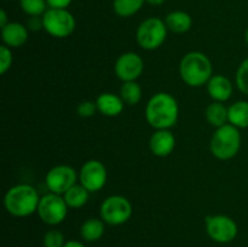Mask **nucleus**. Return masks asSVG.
<instances>
[{"label":"nucleus","mask_w":248,"mask_h":247,"mask_svg":"<svg viewBox=\"0 0 248 247\" xmlns=\"http://www.w3.org/2000/svg\"><path fill=\"white\" fill-rule=\"evenodd\" d=\"M178 115V102L167 92L155 93L145 107V119L155 130H170L177 124Z\"/></svg>","instance_id":"f257e3e1"},{"label":"nucleus","mask_w":248,"mask_h":247,"mask_svg":"<svg viewBox=\"0 0 248 247\" xmlns=\"http://www.w3.org/2000/svg\"><path fill=\"white\" fill-rule=\"evenodd\" d=\"M40 198L31 184H17L10 188L4 196V206L14 217L24 218L38 211Z\"/></svg>","instance_id":"f03ea898"},{"label":"nucleus","mask_w":248,"mask_h":247,"mask_svg":"<svg viewBox=\"0 0 248 247\" xmlns=\"http://www.w3.org/2000/svg\"><path fill=\"white\" fill-rule=\"evenodd\" d=\"M213 67L210 58L202 52H188L179 63V75L190 87H200L212 77Z\"/></svg>","instance_id":"7ed1b4c3"},{"label":"nucleus","mask_w":248,"mask_h":247,"mask_svg":"<svg viewBox=\"0 0 248 247\" xmlns=\"http://www.w3.org/2000/svg\"><path fill=\"white\" fill-rule=\"evenodd\" d=\"M241 148V133L232 124H225L216 130L210 142V149L213 156L219 160H230L239 153Z\"/></svg>","instance_id":"20e7f679"},{"label":"nucleus","mask_w":248,"mask_h":247,"mask_svg":"<svg viewBox=\"0 0 248 247\" xmlns=\"http://www.w3.org/2000/svg\"><path fill=\"white\" fill-rule=\"evenodd\" d=\"M167 31L169 29L165 21L159 17H149L138 26L136 31V40L138 45L144 50H156L166 40Z\"/></svg>","instance_id":"39448f33"},{"label":"nucleus","mask_w":248,"mask_h":247,"mask_svg":"<svg viewBox=\"0 0 248 247\" xmlns=\"http://www.w3.org/2000/svg\"><path fill=\"white\" fill-rule=\"evenodd\" d=\"M43 21L44 31L58 39L72 35L77 27L74 16L67 9H48L43 15Z\"/></svg>","instance_id":"423d86ee"},{"label":"nucleus","mask_w":248,"mask_h":247,"mask_svg":"<svg viewBox=\"0 0 248 247\" xmlns=\"http://www.w3.org/2000/svg\"><path fill=\"white\" fill-rule=\"evenodd\" d=\"M101 219L108 225L125 224L132 216V205L130 201L121 195H111L107 198L102 202L101 208Z\"/></svg>","instance_id":"0eeeda50"},{"label":"nucleus","mask_w":248,"mask_h":247,"mask_svg":"<svg viewBox=\"0 0 248 247\" xmlns=\"http://www.w3.org/2000/svg\"><path fill=\"white\" fill-rule=\"evenodd\" d=\"M68 205L62 195L48 193L40 198L38 211L39 218L47 225H58L65 219L68 215Z\"/></svg>","instance_id":"6e6552de"},{"label":"nucleus","mask_w":248,"mask_h":247,"mask_svg":"<svg viewBox=\"0 0 248 247\" xmlns=\"http://www.w3.org/2000/svg\"><path fill=\"white\" fill-rule=\"evenodd\" d=\"M206 232L210 239L218 244H229L237 236V224L224 215H211L205 218Z\"/></svg>","instance_id":"1a4fd4ad"},{"label":"nucleus","mask_w":248,"mask_h":247,"mask_svg":"<svg viewBox=\"0 0 248 247\" xmlns=\"http://www.w3.org/2000/svg\"><path fill=\"white\" fill-rule=\"evenodd\" d=\"M77 171L72 166L57 165L46 173L45 183L51 193L63 195L65 191L77 184Z\"/></svg>","instance_id":"9d476101"},{"label":"nucleus","mask_w":248,"mask_h":247,"mask_svg":"<svg viewBox=\"0 0 248 247\" xmlns=\"http://www.w3.org/2000/svg\"><path fill=\"white\" fill-rule=\"evenodd\" d=\"M108 172L106 166L98 160H89L81 166L79 172V181L90 193L98 191L106 185Z\"/></svg>","instance_id":"9b49d317"},{"label":"nucleus","mask_w":248,"mask_h":247,"mask_svg":"<svg viewBox=\"0 0 248 247\" xmlns=\"http://www.w3.org/2000/svg\"><path fill=\"white\" fill-rule=\"evenodd\" d=\"M144 63L142 57L136 52H125L116 60L114 70L123 82L136 81L142 75Z\"/></svg>","instance_id":"f8f14e48"},{"label":"nucleus","mask_w":248,"mask_h":247,"mask_svg":"<svg viewBox=\"0 0 248 247\" xmlns=\"http://www.w3.org/2000/svg\"><path fill=\"white\" fill-rule=\"evenodd\" d=\"M149 147L155 156H169L176 147V138L170 130H156L150 137Z\"/></svg>","instance_id":"ddd939ff"},{"label":"nucleus","mask_w":248,"mask_h":247,"mask_svg":"<svg viewBox=\"0 0 248 247\" xmlns=\"http://www.w3.org/2000/svg\"><path fill=\"white\" fill-rule=\"evenodd\" d=\"M1 40L10 48L21 47L28 40V28L18 22H9L1 28Z\"/></svg>","instance_id":"4468645a"},{"label":"nucleus","mask_w":248,"mask_h":247,"mask_svg":"<svg viewBox=\"0 0 248 247\" xmlns=\"http://www.w3.org/2000/svg\"><path fill=\"white\" fill-rule=\"evenodd\" d=\"M207 92L215 102H227L232 94V84L224 75H212L207 82Z\"/></svg>","instance_id":"2eb2a0df"},{"label":"nucleus","mask_w":248,"mask_h":247,"mask_svg":"<svg viewBox=\"0 0 248 247\" xmlns=\"http://www.w3.org/2000/svg\"><path fill=\"white\" fill-rule=\"evenodd\" d=\"M96 104L99 113L106 116H118L125 107L121 97L111 92H104L99 94L96 99Z\"/></svg>","instance_id":"dca6fc26"},{"label":"nucleus","mask_w":248,"mask_h":247,"mask_svg":"<svg viewBox=\"0 0 248 247\" xmlns=\"http://www.w3.org/2000/svg\"><path fill=\"white\" fill-rule=\"evenodd\" d=\"M165 23L169 31L176 34H184L190 31L193 26V18L186 11H172L165 18Z\"/></svg>","instance_id":"f3484780"},{"label":"nucleus","mask_w":248,"mask_h":247,"mask_svg":"<svg viewBox=\"0 0 248 247\" xmlns=\"http://www.w3.org/2000/svg\"><path fill=\"white\" fill-rule=\"evenodd\" d=\"M106 232V223L98 218H89L80 228V235L87 242L98 241Z\"/></svg>","instance_id":"a211bd4d"},{"label":"nucleus","mask_w":248,"mask_h":247,"mask_svg":"<svg viewBox=\"0 0 248 247\" xmlns=\"http://www.w3.org/2000/svg\"><path fill=\"white\" fill-rule=\"evenodd\" d=\"M229 124L237 128L248 127V102L237 101L228 108Z\"/></svg>","instance_id":"6ab92c4d"},{"label":"nucleus","mask_w":248,"mask_h":247,"mask_svg":"<svg viewBox=\"0 0 248 247\" xmlns=\"http://www.w3.org/2000/svg\"><path fill=\"white\" fill-rule=\"evenodd\" d=\"M89 194L90 191L84 185L75 184L69 190L65 191L62 196L69 208H81L89 201Z\"/></svg>","instance_id":"aec40b11"},{"label":"nucleus","mask_w":248,"mask_h":247,"mask_svg":"<svg viewBox=\"0 0 248 247\" xmlns=\"http://www.w3.org/2000/svg\"><path fill=\"white\" fill-rule=\"evenodd\" d=\"M206 119L211 126L220 127L229 123L228 118V108L222 102H213L206 108Z\"/></svg>","instance_id":"412c9836"},{"label":"nucleus","mask_w":248,"mask_h":247,"mask_svg":"<svg viewBox=\"0 0 248 247\" xmlns=\"http://www.w3.org/2000/svg\"><path fill=\"white\" fill-rule=\"evenodd\" d=\"M120 97L127 106H136L142 98V87L137 81L124 82L120 89Z\"/></svg>","instance_id":"4be33fe9"},{"label":"nucleus","mask_w":248,"mask_h":247,"mask_svg":"<svg viewBox=\"0 0 248 247\" xmlns=\"http://www.w3.org/2000/svg\"><path fill=\"white\" fill-rule=\"evenodd\" d=\"M145 0H113V10L118 16L131 17L137 14Z\"/></svg>","instance_id":"5701e85b"},{"label":"nucleus","mask_w":248,"mask_h":247,"mask_svg":"<svg viewBox=\"0 0 248 247\" xmlns=\"http://www.w3.org/2000/svg\"><path fill=\"white\" fill-rule=\"evenodd\" d=\"M19 5L28 16H43L47 11L46 0H19Z\"/></svg>","instance_id":"b1692460"},{"label":"nucleus","mask_w":248,"mask_h":247,"mask_svg":"<svg viewBox=\"0 0 248 247\" xmlns=\"http://www.w3.org/2000/svg\"><path fill=\"white\" fill-rule=\"evenodd\" d=\"M235 81L240 91L248 96V57L242 61V63L237 68Z\"/></svg>","instance_id":"393cba45"},{"label":"nucleus","mask_w":248,"mask_h":247,"mask_svg":"<svg viewBox=\"0 0 248 247\" xmlns=\"http://www.w3.org/2000/svg\"><path fill=\"white\" fill-rule=\"evenodd\" d=\"M44 247H63L67 241L64 240V235L60 230H48L44 235Z\"/></svg>","instance_id":"a878e982"},{"label":"nucleus","mask_w":248,"mask_h":247,"mask_svg":"<svg viewBox=\"0 0 248 247\" xmlns=\"http://www.w3.org/2000/svg\"><path fill=\"white\" fill-rule=\"evenodd\" d=\"M11 48L6 45L0 46V74H5L12 65Z\"/></svg>","instance_id":"bb28decb"},{"label":"nucleus","mask_w":248,"mask_h":247,"mask_svg":"<svg viewBox=\"0 0 248 247\" xmlns=\"http://www.w3.org/2000/svg\"><path fill=\"white\" fill-rule=\"evenodd\" d=\"M98 110L97 109L96 102L91 101H84L78 106L77 111L81 118H91L96 114V111Z\"/></svg>","instance_id":"cd10ccee"},{"label":"nucleus","mask_w":248,"mask_h":247,"mask_svg":"<svg viewBox=\"0 0 248 247\" xmlns=\"http://www.w3.org/2000/svg\"><path fill=\"white\" fill-rule=\"evenodd\" d=\"M27 28L33 31H38L40 29H44L43 16H29L28 22H27Z\"/></svg>","instance_id":"c85d7f7f"},{"label":"nucleus","mask_w":248,"mask_h":247,"mask_svg":"<svg viewBox=\"0 0 248 247\" xmlns=\"http://www.w3.org/2000/svg\"><path fill=\"white\" fill-rule=\"evenodd\" d=\"M73 0H46L50 9H67Z\"/></svg>","instance_id":"c756f323"},{"label":"nucleus","mask_w":248,"mask_h":247,"mask_svg":"<svg viewBox=\"0 0 248 247\" xmlns=\"http://www.w3.org/2000/svg\"><path fill=\"white\" fill-rule=\"evenodd\" d=\"M63 247H86V246H85L82 242L77 241V240H69V241L65 242Z\"/></svg>","instance_id":"7c9ffc66"},{"label":"nucleus","mask_w":248,"mask_h":247,"mask_svg":"<svg viewBox=\"0 0 248 247\" xmlns=\"http://www.w3.org/2000/svg\"><path fill=\"white\" fill-rule=\"evenodd\" d=\"M9 23V21H7V15H6V11H5L4 9L0 11V27H5L6 24Z\"/></svg>","instance_id":"2f4dec72"},{"label":"nucleus","mask_w":248,"mask_h":247,"mask_svg":"<svg viewBox=\"0 0 248 247\" xmlns=\"http://www.w3.org/2000/svg\"><path fill=\"white\" fill-rule=\"evenodd\" d=\"M145 2H148L152 6H160L165 2V0H145Z\"/></svg>","instance_id":"473e14b6"},{"label":"nucleus","mask_w":248,"mask_h":247,"mask_svg":"<svg viewBox=\"0 0 248 247\" xmlns=\"http://www.w3.org/2000/svg\"><path fill=\"white\" fill-rule=\"evenodd\" d=\"M245 40H246V44L248 45V28L246 29V31H245Z\"/></svg>","instance_id":"72a5a7b5"},{"label":"nucleus","mask_w":248,"mask_h":247,"mask_svg":"<svg viewBox=\"0 0 248 247\" xmlns=\"http://www.w3.org/2000/svg\"><path fill=\"white\" fill-rule=\"evenodd\" d=\"M9 1H11V0H9Z\"/></svg>","instance_id":"f704fd0d"}]
</instances>
